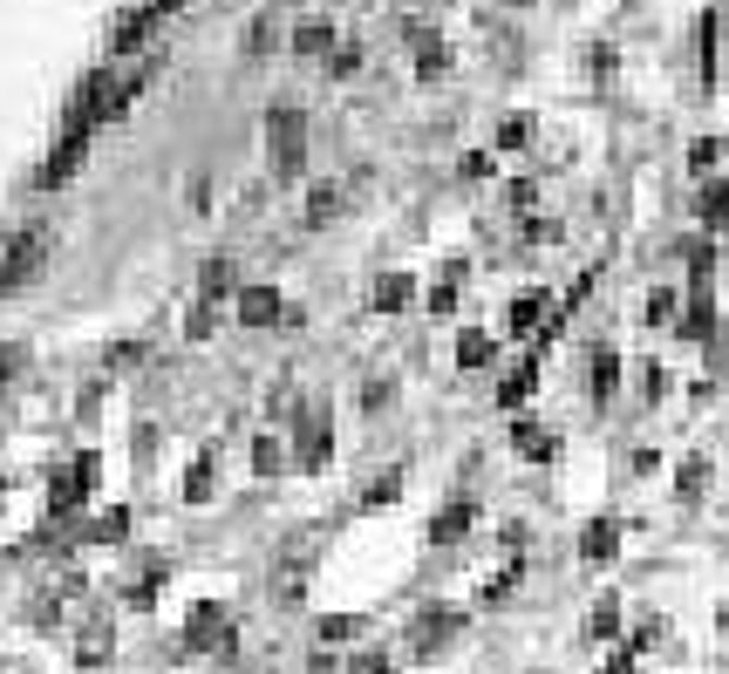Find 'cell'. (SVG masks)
<instances>
[{
  "mask_svg": "<svg viewBox=\"0 0 729 674\" xmlns=\"http://www.w3.org/2000/svg\"><path fill=\"white\" fill-rule=\"evenodd\" d=\"M539 321V300H512V334H532Z\"/></svg>",
  "mask_w": 729,
  "mask_h": 674,
  "instance_id": "52a82bcc",
  "label": "cell"
},
{
  "mask_svg": "<svg viewBox=\"0 0 729 674\" xmlns=\"http://www.w3.org/2000/svg\"><path fill=\"white\" fill-rule=\"evenodd\" d=\"M41 259H48V232H21V239L8 246V259H0V294L28 287V279L41 273Z\"/></svg>",
  "mask_w": 729,
  "mask_h": 674,
  "instance_id": "6da1fadb",
  "label": "cell"
},
{
  "mask_svg": "<svg viewBox=\"0 0 729 674\" xmlns=\"http://www.w3.org/2000/svg\"><path fill=\"white\" fill-rule=\"evenodd\" d=\"M273 158H280V171H287V177L300 171V116L287 110V102L273 110Z\"/></svg>",
  "mask_w": 729,
  "mask_h": 674,
  "instance_id": "7a4b0ae2",
  "label": "cell"
},
{
  "mask_svg": "<svg viewBox=\"0 0 729 674\" xmlns=\"http://www.w3.org/2000/svg\"><path fill=\"white\" fill-rule=\"evenodd\" d=\"M239 314L260 327V321H273V314H280V294H266V287H260V294H246V300H239Z\"/></svg>",
  "mask_w": 729,
  "mask_h": 674,
  "instance_id": "3957f363",
  "label": "cell"
},
{
  "mask_svg": "<svg viewBox=\"0 0 729 674\" xmlns=\"http://www.w3.org/2000/svg\"><path fill=\"white\" fill-rule=\"evenodd\" d=\"M614 552V525H593L587 532V559H607Z\"/></svg>",
  "mask_w": 729,
  "mask_h": 674,
  "instance_id": "ba28073f",
  "label": "cell"
},
{
  "mask_svg": "<svg viewBox=\"0 0 729 674\" xmlns=\"http://www.w3.org/2000/svg\"><path fill=\"white\" fill-rule=\"evenodd\" d=\"M614 382H620V361H614V354H593V396H600V402L614 396Z\"/></svg>",
  "mask_w": 729,
  "mask_h": 674,
  "instance_id": "277c9868",
  "label": "cell"
},
{
  "mask_svg": "<svg viewBox=\"0 0 729 674\" xmlns=\"http://www.w3.org/2000/svg\"><path fill=\"white\" fill-rule=\"evenodd\" d=\"M410 300V279H382V287H375V307H402Z\"/></svg>",
  "mask_w": 729,
  "mask_h": 674,
  "instance_id": "8992f818",
  "label": "cell"
},
{
  "mask_svg": "<svg viewBox=\"0 0 729 674\" xmlns=\"http://www.w3.org/2000/svg\"><path fill=\"white\" fill-rule=\"evenodd\" d=\"M457 354H464V369H470V361H485V354H491V341H485V334H464V348H457Z\"/></svg>",
  "mask_w": 729,
  "mask_h": 674,
  "instance_id": "9c48e42d",
  "label": "cell"
},
{
  "mask_svg": "<svg viewBox=\"0 0 729 674\" xmlns=\"http://www.w3.org/2000/svg\"><path fill=\"white\" fill-rule=\"evenodd\" d=\"M518 396H532V361H525V369H518L505 388H498V402H518Z\"/></svg>",
  "mask_w": 729,
  "mask_h": 674,
  "instance_id": "5b68a950",
  "label": "cell"
}]
</instances>
